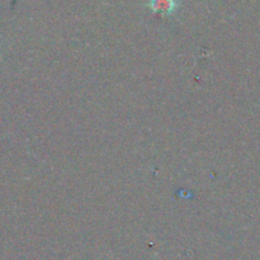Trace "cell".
I'll use <instances>...</instances> for the list:
<instances>
[{
    "mask_svg": "<svg viewBox=\"0 0 260 260\" xmlns=\"http://www.w3.org/2000/svg\"><path fill=\"white\" fill-rule=\"evenodd\" d=\"M151 7L160 14H170L174 10V0H151Z\"/></svg>",
    "mask_w": 260,
    "mask_h": 260,
    "instance_id": "obj_1",
    "label": "cell"
}]
</instances>
